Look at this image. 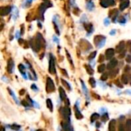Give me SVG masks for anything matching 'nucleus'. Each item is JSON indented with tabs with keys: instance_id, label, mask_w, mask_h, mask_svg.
Returning <instances> with one entry per match:
<instances>
[{
	"instance_id": "f257e3e1",
	"label": "nucleus",
	"mask_w": 131,
	"mask_h": 131,
	"mask_svg": "<svg viewBox=\"0 0 131 131\" xmlns=\"http://www.w3.org/2000/svg\"><path fill=\"white\" fill-rule=\"evenodd\" d=\"M30 44L32 49L35 51V52H39L41 49V46L43 44H45V40L43 39V37L41 36L40 33H38L36 38L35 39H32L30 41Z\"/></svg>"
},
{
	"instance_id": "f03ea898",
	"label": "nucleus",
	"mask_w": 131,
	"mask_h": 131,
	"mask_svg": "<svg viewBox=\"0 0 131 131\" xmlns=\"http://www.w3.org/2000/svg\"><path fill=\"white\" fill-rule=\"evenodd\" d=\"M61 114L65 121L70 122V116H71V111L69 107L65 106V107L61 108Z\"/></svg>"
},
{
	"instance_id": "7ed1b4c3",
	"label": "nucleus",
	"mask_w": 131,
	"mask_h": 131,
	"mask_svg": "<svg viewBox=\"0 0 131 131\" xmlns=\"http://www.w3.org/2000/svg\"><path fill=\"white\" fill-rule=\"evenodd\" d=\"M52 3H50L49 1L48 2H45V3L41 4L39 8V14H40V17L41 20H44V13L45 11L46 10V8H48V7H52Z\"/></svg>"
},
{
	"instance_id": "20e7f679",
	"label": "nucleus",
	"mask_w": 131,
	"mask_h": 131,
	"mask_svg": "<svg viewBox=\"0 0 131 131\" xmlns=\"http://www.w3.org/2000/svg\"><path fill=\"white\" fill-rule=\"evenodd\" d=\"M54 90H55V87H54V84L52 79L49 77L47 78V80H46V91L48 93H52L54 91Z\"/></svg>"
},
{
	"instance_id": "39448f33",
	"label": "nucleus",
	"mask_w": 131,
	"mask_h": 131,
	"mask_svg": "<svg viewBox=\"0 0 131 131\" xmlns=\"http://www.w3.org/2000/svg\"><path fill=\"white\" fill-rule=\"evenodd\" d=\"M105 39L106 38L104 37L103 35H97L94 38V43L96 45L97 47L101 48L103 45L105 44Z\"/></svg>"
},
{
	"instance_id": "423d86ee",
	"label": "nucleus",
	"mask_w": 131,
	"mask_h": 131,
	"mask_svg": "<svg viewBox=\"0 0 131 131\" xmlns=\"http://www.w3.org/2000/svg\"><path fill=\"white\" fill-rule=\"evenodd\" d=\"M48 71L49 73L52 74H55L56 69H55V61H54V58L52 55H51L50 60H49V66H48Z\"/></svg>"
},
{
	"instance_id": "0eeeda50",
	"label": "nucleus",
	"mask_w": 131,
	"mask_h": 131,
	"mask_svg": "<svg viewBox=\"0 0 131 131\" xmlns=\"http://www.w3.org/2000/svg\"><path fill=\"white\" fill-rule=\"evenodd\" d=\"M61 126L63 128V131H74L72 126L70 124V122L67 121L61 122Z\"/></svg>"
},
{
	"instance_id": "6e6552de",
	"label": "nucleus",
	"mask_w": 131,
	"mask_h": 131,
	"mask_svg": "<svg viewBox=\"0 0 131 131\" xmlns=\"http://www.w3.org/2000/svg\"><path fill=\"white\" fill-rule=\"evenodd\" d=\"M11 11H12V7H10V6L1 7V8H0V15L2 16L7 15L10 13Z\"/></svg>"
},
{
	"instance_id": "1a4fd4ad",
	"label": "nucleus",
	"mask_w": 131,
	"mask_h": 131,
	"mask_svg": "<svg viewBox=\"0 0 131 131\" xmlns=\"http://www.w3.org/2000/svg\"><path fill=\"white\" fill-rule=\"evenodd\" d=\"M14 71V61L12 59H9L8 61V64H7V71L9 74H12Z\"/></svg>"
},
{
	"instance_id": "9d476101",
	"label": "nucleus",
	"mask_w": 131,
	"mask_h": 131,
	"mask_svg": "<svg viewBox=\"0 0 131 131\" xmlns=\"http://www.w3.org/2000/svg\"><path fill=\"white\" fill-rule=\"evenodd\" d=\"M114 5V1L113 0H101L100 1V6L104 8H107L109 6Z\"/></svg>"
},
{
	"instance_id": "9b49d317",
	"label": "nucleus",
	"mask_w": 131,
	"mask_h": 131,
	"mask_svg": "<svg viewBox=\"0 0 131 131\" xmlns=\"http://www.w3.org/2000/svg\"><path fill=\"white\" fill-rule=\"evenodd\" d=\"M117 65V59H112V60H111V61L107 64V68L111 71V70L114 69Z\"/></svg>"
},
{
	"instance_id": "f8f14e48",
	"label": "nucleus",
	"mask_w": 131,
	"mask_h": 131,
	"mask_svg": "<svg viewBox=\"0 0 131 131\" xmlns=\"http://www.w3.org/2000/svg\"><path fill=\"white\" fill-rule=\"evenodd\" d=\"M114 50H113V48H108L106 52H105V56H106V58L108 59V60H110V59H111L113 55H114Z\"/></svg>"
},
{
	"instance_id": "ddd939ff",
	"label": "nucleus",
	"mask_w": 131,
	"mask_h": 131,
	"mask_svg": "<svg viewBox=\"0 0 131 131\" xmlns=\"http://www.w3.org/2000/svg\"><path fill=\"white\" fill-rule=\"evenodd\" d=\"M124 48H125V43H124V41H120V43L117 45L116 52L117 53H121V52H123V51L124 50Z\"/></svg>"
},
{
	"instance_id": "4468645a",
	"label": "nucleus",
	"mask_w": 131,
	"mask_h": 131,
	"mask_svg": "<svg viewBox=\"0 0 131 131\" xmlns=\"http://www.w3.org/2000/svg\"><path fill=\"white\" fill-rule=\"evenodd\" d=\"M74 112H75V113H74L75 117L77 118L78 120H81L82 118L84 117L83 115H82V113H81V112L80 111V110L78 109L77 105H75V106H74Z\"/></svg>"
},
{
	"instance_id": "2eb2a0df",
	"label": "nucleus",
	"mask_w": 131,
	"mask_h": 131,
	"mask_svg": "<svg viewBox=\"0 0 131 131\" xmlns=\"http://www.w3.org/2000/svg\"><path fill=\"white\" fill-rule=\"evenodd\" d=\"M116 123H117V121L114 119L110 121L109 126H108L109 131H116Z\"/></svg>"
},
{
	"instance_id": "dca6fc26",
	"label": "nucleus",
	"mask_w": 131,
	"mask_h": 131,
	"mask_svg": "<svg viewBox=\"0 0 131 131\" xmlns=\"http://www.w3.org/2000/svg\"><path fill=\"white\" fill-rule=\"evenodd\" d=\"M59 94H60V98L62 101H65L67 99V95L65 90L61 87H59Z\"/></svg>"
},
{
	"instance_id": "f3484780",
	"label": "nucleus",
	"mask_w": 131,
	"mask_h": 131,
	"mask_svg": "<svg viewBox=\"0 0 131 131\" xmlns=\"http://www.w3.org/2000/svg\"><path fill=\"white\" fill-rule=\"evenodd\" d=\"M81 86H82V90L84 91V94L87 98V99H88V98H89V95H88V90H87V87L85 85V84H84V82L82 81V80H81Z\"/></svg>"
},
{
	"instance_id": "a211bd4d",
	"label": "nucleus",
	"mask_w": 131,
	"mask_h": 131,
	"mask_svg": "<svg viewBox=\"0 0 131 131\" xmlns=\"http://www.w3.org/2000/svg\"><path fill=\"white\" fill-rule=\"evenodd\" d=\"M129 5H130L129 0H126V1L122 2L120 3V9L121 11H123V10L125 9V8H128V7H129Z\"/></svg>"
},
{
	"instance_id": "6ab92c4d",
	"label": "nucleus",
	"mask_w": 131,
	"mask_h": 131,
	"mask_svg": "<svg viewBox=\"0 0 131 131\" xmlns=\"http://www.w3.org/2000/svg\"><path fill=\"white\" fill-rule=\"evenodd\" d=\"M84 28H85V29L87 30V32L91 33V32H93V25H92V24H91V23H84Z\"/></svg>"
},
{
	"instance_id": "aec40b11",
	"label": "nucleus",
	"mask_w": 131,
	"mask_h": 131,
	"mask_svg": "<svg viewBox=\"0 0 131 131\" xmlns=\"http://www.w3.org/2000/svg\"><path fill=\"white\" fill-rule=\"evenodd\" d=\"M46 104H47V107L49 109V111L51 112H52L53 111V104H52V100L48 98L47 100H46Z\"/></svg>"
},
{
	"instance_id": "412c9836",
	"label": "nucleus",
	"mask_w": 131,
	"mask_h": 131,
	"mask_svg": "<svg viewBox=\"0 0 131 131\" xmlns=\"http://www.w3.org/2000/svg\"><path fill=\"white\" fill-rule=\"evenodd\" d=\"M129 81V77L126 74H123L121 77V81L124 84H127Z\"/></svg>"
},
{
	"instance_id": "4be33fe9",
	"label": "nucleus",
	"mask_w": 131,
	"mask_h": 131,
	"mask_svg": "<svg viewBox=\"0 0 131 131\" xmlns=\"http://www.w3.org/2000/svg\"><path fill=\"white\" fill-rule=\"evenodd\" d=\"M119 72V70L118 69H113V70H111L109 73V75L111 78H114L115 76H117V74Z\"/></svg>"
},
{
	"instance_id": "5701e85b",
	"label": "nucleus",
	"mask_w": 131,
	"mask_h": 131,
	"mask_svg": "<svg viewBox=\"0 0 131 131\" xmlns=\"http://www.w3.org/2000/svg\"><path fill=\"white\" fill-rule=\"evenodd\" d=\"M85 68H86V71H87V72L88 73V74H90V75H92V74H94V70H93V68L92 67L90 66V65H86L85 66Z\"/></svg>"
},
{
	"instance_id": "b1692460",
	"label": "nucleus",
	"mask_w": 131,
	"mask_h": 131,
	"mask_svg": "<svg viewBox=\"0 0 131 131\" xmlns=\"http://www.w3.org/2000/svg\"><path fill=\"white\" fill-rule=\"evenodd\" d=\"M126 131H131V120H127L125 125Z\"/></svg>"
},
{
	"instance_id": "393cba45",
	"label": "nucleus",
	"mask_w": 131,
	"mask_h": 131,
	"mask_svg": "<svg viewBox=\"0 0 131 131\" xmlns=\"http://www.w3.org/2000/svg\"><path fill=\"white\" fill-rule=\"evenodd\" d=\"M99 117H100L99 113H93V114L91 115V122H94V121H95L96 120H98Z\"/></svg>"
},
{
	"instance_id": "a878e982",
	"label": "nucleus",
	"mask_w": 131,
	"mask_h": 131,
	"mask_svg": "<svg viewBox=\"0 0 131 131\" xmlns=\"http://www.w3.org/2000/svg\"><path fill=\"white\" fill-rule=\"evenodd\" d=\"M19 70L20 72L24 75V77H25V66L22 64H20L19 65Z\"/></svg>"
},
{
	"instance_id": "bb28decb",
	"label": "nucleus",
	"mask_w": 131,
	"mask_h": 131,
	"mask_svg": "<svg viewBox=\"0 0 131 131\" xmlns=\"http://www.w3.org/2000/svg\"><path fill=\"white\" fill-rule=\"evenodd\" d=\"M105 68H106V66H105V65L102 64V65H100L98 66V71L99 73H103L104 71V70H105Z\"/></svg>"
},
{
	"instance_id": "cd10ccee",
	"label": "nucleus",
	"mask_w": 131,
	"mask_h": 131,
	"mask_svg": "<svg viewBox=\"0 0 131 131\" xmlns=\"http://www.w3.org/2000/svg\"><path fill=\"white\" fill-rule=\"evenodd\" d=\"M117 15H118V12L117 9H114L110 12V16L112 17V18H116Z\"/></svg>"
},
{
	"instance_id": "c85d7f7f",
	"label": "nucleus",
	"mask_w": 131,
	"mask_h": 131,
	"mask_svg": "<svg viewBox=\"0 0 131 131\" xmlns=\"http://www.w3.org/2000/svg\"><path fill=\"white\" fill-rule=\"evenodd\" d=\"M61 83L63 84H64V85L67 88V89H68L69 91H71V85H70V84H68V83H67L66 81H65V80L64 79H61Z\"/></svg>"
},
{
	"instance_id": "c756f323",
	"label": "nucleus",
	"mask_w": 131,
	"mask_h": 131,
	"mask_svg": "<svg viewBox=\"0 0 131 131\" xmlns=\"http://www.w3.org/2000/svg\"><path fill=\"white\" fill-rule=\"evenodd\" d=\"M8 92L10 93V94H11V96L12 97V98H14V100H15V103L16 104H19V102H18V100H17V98H16V97L15 96V94H14V92L12 91L10 88H8Z\"/></svg>"
},
{
	"instance_id": "7c9ffc66",
	"label": "nucleus",
	"mask_w": 131,
	"mask_h": 131,
	"mask_svg": "<svg viewBox=\"0 0 131 131\" xmlns=\"http://www.w3.org/2000/svg\"><path fill=\"white\" fill-rule=\"evenodd\" d=\"M89 83H90L91 86L92 87H96V81H95L94 78H91L89 79Z\"/></svg>"
},
{
	"instance_id": "2f4dec72",
	"label": "nucleus",
	"mask_w": 131,
	"mask_h": 131,
	"mask_svg": "<svg viewBox=\"0 0 131 131\" xmlns=\"http://www.w3.org/2000/svg\"><path fill=\"white\" fill-rule=\"evenodd\" d=\"M87 8L89 9L90 11H92L93 9L94 8V3L92 2H89L87 3Z\"/></svg>"
},
{
	"instance_id": "473e14b6",
	"label": "nucleus",
	"mask_w": 131,
	"mask_h": 131,
	"mask_svg": "<svg viewBox=\"0 0 131 131\" xmlns=\"http://www.w3.org/2000/svg\"><path fill=\"white\" fill-rule=\"evenodd\" d=\"M108 74L107 73H104V74H103L102 75H101V77H100V80L101 81H106V80L108 78Z\"/></svg>"
},
{
	"instance_id": "72a5a7b5",
	"label": "nucleus",
	"mask_w": 131,
	"mask_h": 131,
	"mask_svg": "<svg viewBox=\"0 0 131 131\" xmlns=\"http://www.w3.org/2000/svg\"><path fill=\"white\" fill-rule=\"evenodd\" d=\"M108 119H109V116H108V114L107 113H105L103 115V117H102V121L103 122H106Z\"/></svg>"
},
{
	"instance_id": "f704fd0d",
	"label": "nucleus",
	"mask_w": 131,
	"mask_h": 131,
	"mask_svg": "<svg viewBox=\"0 0 131 131\" xmlns=\"http://www.w3.org/2000/svg\"><path fill=\"white\" fill-rule=\"evenodd\" d=\"M96 54H97V52H93L89 55V57H88V59H89V60H92V59H94L95 58V56H96Z\"/></svg>"
},
{
	"instance_id": "c9c22d12",
	"label": "nucleus",
	"mask_w": 131,
	"mask_h": 131,
	"mask_svg": "<svg viewBox=\"0 0 131 131\" xmlns=\"http://www.w3.org/2000/svg\"><path fill=\"white\" fill-rule=\"evenodd\" d=\"M11 128L12 130H19L20 129V126L19 125H17V124H12L11 126Z\"/></svg>"
},
{
	"instance_id": "e433bc0d",
	"label": "nucleus",
	"mask_w": 131,
	"mask_h": 131,
	"mask_svg": "<svg viewBox=\"0 0 131 131\" xmlns=\"http://www.w3.org/2000/svg\"><path fill=\"white\" fill-rule=\"evenodd\" d=\"M66 54H67V58H68V60H69V62L71 63V65H73L72 59H71V55H70V54H69V52H67V50H66Z\"/></svg>"
},
{
	"instance_id": "4c0bfd02",
	"label": "nucleus",
	"mask_w": 131,
	"mask_h": 131,
	"mask_svg": "<svg viewBox=\"0 0 131 131\" xmlns=\"http://www.w3.org/2000/svg\"><path fill=\"white\" fill-rule=\"evenodd\" d=\"M115 84L117 86V87H119L120 88H122L123 87V83L120 82L119 80H117V81H115Z\"/></svg>"
},
{
	"instance_id": "58836bf2",
	"label": "nucleus",
	"mask_w": 131,
	"mask_h": 131,
	"mask_svg": "<svg viewBox=\"0 0 131 131\" xmlns=\"http://www.w3.org/2000/svg\"><path fill=\"white\" fill-rule=\"evenodd\" d=\"M22 104L23 105L24 107H30V104L28 103V102H27V100H23L22 101Z\"/></svg>"
},
{
	"instance_id": "ea45409f",
	"label": "nucleus",
	"mask_w": 131,
	"mask_h": 131,
	"mask_svg": "<svg viewBox=\"0 0 131 131\" xmlns=\"http://www.w3.org/2000/svg\"><path fill=\"white\" fill-rule=\"evenodd\" d=\"M119 131H126L125 126L124 124H120L119 126Z\"/></svg>"
},
{
	"instance_id": "a19ab883",
	"label": "nucleus",
	"mask_w": 131,
	"mask_h": 131,
	"mask_svg": "<svg viewBox=\"0 0 131 131\" xmlns=\"http://www.w3.org/2000/svg\"><path fill=\"white\" fill-rule=\"evenodd\" d=\"M104 61V56L103 55V54H100V57H99V58H98V61H99V62H102V61Z\"/></svg>"
},
{
	"instance_id": "79ce46f5",
	"label": "nucleus",
	"mask_w": 131,
	"mask_h": 131,
	"mask_svg": "<svg viewBox=\"0 0 131 131\" xmlns=\"http://www.w3.org/2000/svg\"><path fill=\"white\" fill-rule=\"evenodd\" d=\"M54 28H55L56 32H57L58 35H60V32H59V28H58V25H57V24H56V23H54Z\"/></svg>"
},
{
	"instance_id": "37998d69",
	"label": "nucleus",
	"mask_w": 131,
	"mask_h": 131,
	"mask_svg": "<svg viewBox=\"0 0 131 131\" xmlns=\"http://www.w3.org/2000/svg\"><path fill=\"white\" fill-rule=\"evenodd\" d=\"M92 95H93V97H94V98H95L96 99H98V100H100V96H99V95H97L96 94H94V93H93Z\"/></svg>"
},
{
	"instance_id": "c03bdc74",
	"label": "nucleus",
	"mask_w": 131,
	"mask_h": 131,
	"mask_svg": "<svg viewBox=\"0 0 131 131\" xmlns=\"http://www.w3.org/2000/svg\"><path fill=\"white\" fill-rule=\"evenodd\" d=\"M126 62H131V56L130 55H128L127 57H126Z\"/></svg>"
},
{
	"instance_id": "a18cd8bd",
	"label": "nucleus",
	"mask_w": 131,
	"mask_h": 131,
	"mask_svg": "<svg viewBox=\"0 0 131 131\" xmlns=\"http://www.w3.org/2000/svg\"><path fill=\"white\" fill-rule=\"evenodd\" d=\"M124 71H125V72H127V71H130V67L129 66H126V67H125Z\"/></svg>"
},
{
	"instance_id": "49530a36",
	"label": "nucleus",
	"mask_w": 131,
	"mask_h": 131,
	"mask_svg": "<svg viewBox=\"0 0 131 131\" xmlns=\"http://www.w3.org/2000/svg\"><path fill=\"white\" fill-rule=\"evenodd\" d=\"M25 89H22V90H21V91H19V94H20V95H23V94H25Z\"/></svg>"
},
{
	"instance_id": "de8ad7c7",
	"label": "nucleus",
	"mask_w": 131,
	"mask_h": 131,
	"mask_svg": "<svg viewBox=\"0 0 131 131\" xmlns=\"http://www.w3.org/2000/svg\"><path fill=\"white\" fill-rule=\"evenodd\" d=\"M61 71H62V73L65 75V77H68V75H67V72L65 71V69H61Z\"/></svg>"
},
{
	"instance_id": "09e8293b",
	"label": "nucleus",
	"mask_w": 131,
	"mask_h": 131,
	"mask_svg": "<svg viewBox=\"0 0 131 131\" xmlns=\"http://www.w3.org/2000/svg\"><path fill=\"white\" fill-rule=\"evenodd\" d=\"M31 88H32V90H35V91H38L37 87H36V86L35 85V84H32V87H31Z\"/></svg>"
},
{
	"instance_id": "8fccbe9b",
	"label": "nucleus",
	"mask_w": 131,
	"mask_h": 131,
	"mask_svg": "<svg viewBox=\"0 0 131 131\" xmlns=\"http://www.w3.org/2000/svg\"><path fill=\"white\" fill-rule=\"evenodd\" d=\"M119 22H120V23H124L125 22H126V21H125V19H124V17H122V19L119 21Z\"/></svg>"
},
{
	"instance_id": "3c124183",
	"label": "nucleus",
	"mask_w": 131,
	"mask_h": 131,
	"mask_svg": "<svg viewBox=\"0 0 131 131\" xmlns=\"http://www.w3.org/2000/svg\"><path fill=\"white\" fill-rule=\"evenodd\" d=\"M124 56H125V52H124V53L120 54V55L119 56V58H124Z\"/></svg>"
},
{
	"instance_id": "603ef678",
	"label": "nucleus",
	"mask_w": 131,
	"mask_h": 131,
	"mask_svg": "<svg viewBox=\"0 0 131 131\" xmlns=\"http://www.w3.org/2000/svg\"><path fill=\"white\" fill-rule=\"evenodd\" d=\"M104 23H105V25H108V24H109V20L107 19H105L104 20Z\"/></svg>"
},
{
	"instance_id": "864d4df0",
	"label": "nucleus",
	"mask_w": 131,
	"mask_h": 131,
	"mask_svg": "<svg viewBox=\"0 0 131 131\" xmlns=\"http://www.w3.org/2000/svg\"><path fill=\"white\" fill-rule=\"evenodd\" d=\"M129 81H130V84L131 85V74L129 75Z\"/></svg>"
},
{
	"instance_id": "5fc2aeb1",
	"label": "nucleus",
	"mask_w": 131,
	"mask_h": 131,
	"mask_svg": "<svg viewBox=\"0 0 131 131\" xmlns=\"http://www.w3.org/2000/svg\"><path fill=\"white\" fill-rule=\"evenodd\" d=\"M114 33H115V30H113L111 32H110V35H114Z\"/></svg>"
},
{
	"instance_id": "6e6d98bb",
	"label": "nucleus",
	"mask_w": 131,
	"mask_h": 131,
	"mask_svg": "<svg viewBox=\"0 0 131 131\" xmlns=\"http://www.w3.org/2000/svg\"><path fill=\"white\" fill-rule=\"evenodd\" d=\"M54 41H57V43H58V41H58V39H57V38H55V37H54Z\"/></svg>"
},
{
	"instance_id": "4d7b16f0",
	"label": "nucleus",
	"mask_w": 131,
	"mask_h": 131,
	"mask_svg": "<svg viewBox=\"0 0 131 131\" xmlns=\"http://www.w3.org/2000/svg\"><path fill=\"white\" fill-rule=\"evenodd\" d=\"M130 52L131 53V43H130Z\"/></svg>"
},
{
	"instance_id": "13d9d810",
	"label": "nucleus",
	"mask_w": 131,
	"mask_h": 131,
	"mask_svg": "<svg viewBox=\"0 0 131 131\" xmlns=\"http://www.w3.org/2000/svg\"><path fill=\"white\" fill-rule=\"evenodd\" d=\"M1 131H5V129H4L3 127H2V129H1Z\"/></svg>"
},
{
	"instance_id": "bf43d9fd",
	"label": "nucleus",
	"mask_w": 131,
	"mask_h": 131,
	"mask_svg": "<svg viewBox=\"0 0 131 131\" xmlns=\"http://www.w3.org/2000/svg\"><path fill=\"white\" fill-rule=\"evenodd\" d=\"M36 131H45V130H37Z\"/></svg>"
},
{
	"instance_id": "052dcab7",
	"label": "nucleus",
	"mask_w": 131,
	"mask_h": 131,
	"mask_svg": "<svg viewBox=\"0 0 131 131\" xmlns=\"http://www.w3.org/2000/svg\"><path fill=\"white\" fill-rule=\"evenodd\" d=\"M121 2H124V1H126V0H120Z\"/></svg>"
}]
</instances>
